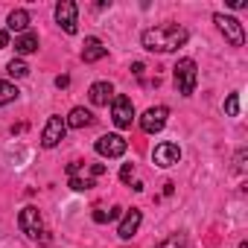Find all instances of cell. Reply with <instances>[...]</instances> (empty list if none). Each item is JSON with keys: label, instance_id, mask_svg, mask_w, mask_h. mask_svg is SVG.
<instances>
[{"label": "cell", "instance_id": "obj_27", "mask_svg": "<svg viewBox=\"0 0 248 248\" xmlns=\"http://www.w3.org/2000/svg\"><path fill=\"white\" fill-rule=\"evenodd\" d=\"M3 47H9V32L0 30V50H3Z\"/></svg>", "mask_w": 248, "mask_h": 248}, {"label": "cell", "instance_id": "obj_28", "mask_svg": "<svg viewBox=\"0 0 248 248\" xmlns=\"http://www.w3.org/2000/svg\"><path fill=\"white\" fill-rule=\"evenodd\" d=\"M120 216H123V207H111V210H108V222H111V219H120Z\"/></svg>", "mask_w": 248, "mask_h": 248}, {"label": "cell", "instance_id": "obj_18", "mask_svg": "<svg viewBox=\"0 0 248 248\" xmlns=\"http://www.w3.org/2000/svg\"><path fill=\"white\" fill-rule=\"evenodd\" d=\"M6 73H9L12 79H27V76H30V67H27L24 59H12V62L6 64Z\"/></svg>", "mask_w": 248, "mask_h": 248}, {"label": "cell", "instance_id": "obj_29", "mask_svg": "<svg viewBox=\"0 0 248 248\" xmlns=\"http://www.w3.org/2000/svg\"><path fill=\"white\" fill-rule=\"evenodd\" d=\"M67 85H70V76H59L56 79V88H67Z\"/></svg>", "mask_w": 248, "mask_h": 248}, {"label": "cell", "instance_id": "obj_10", "mask_svg": "<svg viewBox=\"0 0 248 248\" xmlns=\"http://www.w3.org/2000/svg\"><path fill=\"white\" fill-rule=\"evenodd\" d=\"M152 158H155V164H158V167L170 170V167H175V164L181 161V146H178V143H170V140H164V143H158V146H155Z\"/></svg>", "mask_w": 248, "mask_h": 248}, {"label": "cell", "instance_id": "obj_3", "mask_svg": "<svg viewBox=\"0 0 248 248\" xmlns=\"http://www.w3.org/2000/svg\"><path fill=\"white\" fill-rule=\"evenodd\" d=\"M111 120H114L117 129H132V123H135V102L126 93H117L111 99Z\"/></svg>", "mask_w": 248, "mask_h": 248}, {"label": "cell", "instance_id": "obj_25", "mask_svg": "<svg viewBox=\"0 0 248 248\" xmlns=\"http://www.w3.org/2000/svg\"><path fill=\"white\" fill-rule=\"evenodd\" d=\"M99 175H105V164H93L91 167V178H99Z\"/></svg>", "mask_w": 248, "mask_h": 248}, {"label": "cell", "instance_id": "obj_30", "mask_svg": "<svg viewBox=\"0 0 248 248\" xmlns=\"http://www.w3.org/2000/svg\"><path fill=\"white\" fill-rule=\"evenodd\" d=\"M228 6H231V9H242V6H245V0H231Z\"/></svg>", "mask_w": 248, "mask_h": 248}, {"label": "cell", "instance_id": "obj_31", "mask_svg": "<svg viewBox=\"0 0 248 248\" xmlns=\"http://www.w3.org/2000/svg\"><path fill=\"white\" fill-rule=\"evenodd\" d=\"M239 248H248V242H239Z\"/></svg>", "mask_w": 248, "mask_h": 248}, {"label": "cell", "instance_id": "obj_8", "mask_svg": "<svg viewBox=\"0 0 248 248\" xmlns=\"http://www.w3.org/2000/svg\"><path fill=\"white\" fill-rule=\"evenodd\" d=\"M167 117H170V108H167V105H152V108H146L143 117H140V129H143L146 135H158V132L167 126Z\"/></svg>", "mask_w": 248, "mask_h": 248}, {"label": "cell", "instance_id": "obj_9", "mask_svg": "<svg viewBox=\"0 0 248 248\" xmlns=\"http://www.w3.org/2000/svg\"><path fill=\"white\" fill-rule=\"evenodd\" d=\"M126 149H129V143L123 135H102L96 140V155H102V158H120V155H126Z\"/></svg>", "mask_w": 248, "mask_h": 248}, {"label": "cell", "instance_id": "obj_26", "mask_svg": "<svg viewBox=\"0 0 248 248\" xmlns=\"http://www.w3.org/2000/svg\"><path fill=\"white\" fill-rule=\"evenodd\" d=\"M79 170H82V161H70L67 164V175H76Z\"/></svg>", "mask_w": 248, "mask_h": 248}, {"label": "cell", "instance_id": "obj_20", "mask_svg": "<svg viewBox=\"0 0 248 248\" xmlns=\"http://www.w3.org/2000/svg\"><path fill=\"white\" fill-rule=\"evenodd\" d=\"M93 187V178H82V175H70V190H76V193H85V190H91Z\"/></svg>", "mask_w": 248, "mask_h": 248}, {"label": "cell", "instance_id": "obj_15", "mask_svg": "<svg viewBox=\"0 0 248 248\" xmlns=\"http://www.w3.org/2000/svg\"><path fill=\"white\" fill-rule=\"evenodd\" d=\"M64 123H67V129H88L91 123H93V114L88 111V108H82V105H76L67 117H64Z\"/></svg>", "mask_w": 248, "mask_h": 248}, {"label": "cell", "instance_id": "obj_24", "mask_svg": "<svg viewBox=\"0 0 248 248\" xmlns=\"http://www.w3.org/2000/svg\"><path fill=\"white\" fill-rule=\"evenodd\" d=\"M245 155H248L245 149H239V152H236V172H245Z\"/></svg>", "mask_w": 248, "mask_h": 248}, {"label": "cell", "instance_id": "obj_7", "mask_svg": "<svg viewBox=\"0 0 248 248\" xmlns=\"http://www.w3.org/2000/svg\"><path fill=\"white\" fill-rule=\"evenodd\" d=\"M64 135H67V123H64V117L53 114V117L47 120L44 132H41V146H44V149H56V146L64 140Z\"/></svg>", "mask_w": 248, "mask_h": 248}, {"label": "cell", "instance_id": "obj_6", "mask_svg": "<svg viewBox=\"0 0 248 248\" xmlns=\"http://www.w3.org/2000/svg\"><path fill=\"white\" fill-rule=\"evenodd\" d=\"M56 24L67 35L79 32V6L73 3V0H59V3H56Z\"/></svg>", "mask_w": 248, "mask_h": 248}, {"label": "cell", "instance_id": "obj_23", "mask_svg": "<svg viewBox=\"0 0 248 248\" xmlns=\"http://www.w3.org/2000/svg\"><path fill=\"white\" fill-rule=\"evenodd\" d=\"M93 222H96V225H105V222H108V210L93 207Z\"/></svg>", "mask_w": 248, "mask_h": 248}, {"label": "cell", "instance_id": "obj_2", "mask_svg": "<svg viewBox=\"0 0 248 248\" xmlns=\"http://www.w3.org/2000/svg\"><path fill=\"white\" fill-rule=\"evenodd\" d=\"M172 79L181 96H193L196 82H199V64L193 59H178V64L172 67Z\"/></svg>", "mask_w": 248, "mask_h": 248}, {"label": "cell", "instance_id": "obj_17", "mask_svg": "<svg viewBox=\"0 0 248 248\" xmlns=\"http://www.w3.org/2000/svg\"><path fill=\"white\" fill-rule=\"evenodd\" d=\"M18 96H21V91H18L12 82L0 79V108H3V105H9V102H15Z\"/></svg>", "mask_w": 248, "mask_h": 248}, {"label": "cell", "instance_id": "obj_16", "mask_svg": "<svg viewBox=\"0 0 248 248\" xmlns=\"http://www.w3.org/2000/svg\"><path fill=\"white\" fill-rule=\"evenodd\" d=\"M35 50H38V35H35V32H24V35L15 38V53H18V56H30V53H35Z\"/></svg>", "mask_w": 248, "mask_h": 248}, {"label": "cell", "instance_id": "obj_5", "mask_svg": "<svg viewBox=\"0 0 248 248\" xmlns=\"http://www.w3.org/2000/svg\"><path fill=\"white\" fill-rule=\"evenodd\" d=\"M18 225H21V231L30 236V239H41V242H47L50 236L44 233V225H41V213H38V207H24L21 210V216H18Z\"/></svg>", "mask_w": 248, "mask_h": 248}, {"label": "cell", "instance_id": "obj_13", "mask_svg": "<svg viewBox=\"0 0 248 248\" xmlns=\"http://www.w3.org/2000/svg\"><path fill=\"white\" fill-rule=\"evenodd\" d=\"M6 32H18V35L30 32V12L27 9H12L9 18H6Z\"/></svg>", "mask_w": 248, "mask_h": 248}, {"label": "cell", "instance_id": "obj_22", "mask_svg": "<svg viewBox=\"0 0 248 248\" xmlns=\"http://www.w3.org/2000/svg\"><path fill=\"white\" fill-rule=\"evenodd\" d=\"M135 178V164H123V170H120V181L123 184H129Z\"/></svg>", "mask_w": 248, "mask_h": 248}, {"label": "cell", "instance_id": "obj_1", "mask_svg": "<svg viewBox=\"0 0 248 248\" xmlns=\"http://www.w3.org/2000/svg\"><path fill=\"white\" fill-rule=\"evenodd\" d=\"M190 41V32L178 24H164V27H152L140 35V44L149 53H175Z\"/></svg>", "mask_w": 248, "mask_h": 248}, {"label": "cell", "instance_id": "obj_11", "mask_svg": "<svg viewBox=\"0 0 248 248\" xmlns=\"http://www.w3.org/2000/svg\"><path fill=\"white\" fill-rule=\"evenodd\" d=\"M140 222H143V213H140L138 207H132L126 216H123V222H120V228H117V236H120V239H132V236L138 233Z\"/></svg>", "mask_w": 248, "mask_h": 248}, {"label": "cell", "instance_id": "obj_12", "mask_svg": "<svg viewBox=\"0 0 248 248\" xmlns=\"http://www.w3.org/2000/svg\"><path fill=\"white\" fill-rule=\"evenodd\" d=\"M105 56H108V47H105L99 38H85V47H82V62H85V64L102 62Z\"/></svg>", "mask_w": 248, "mask_h": 248}, {"label": "cell", "instance_id": "obj_14", "mask_svg": "<svg viewBox=\"0 0 248 248\" xmlns=\"http://www.w3.org/2000/svg\"><path fill=\"white\" fill-rule=\"evenodd\" d=\"M111 96H114V85H111V82H93L91 91H88L91 105H108Z\"/></svg>", "mask_w": 248, "mask_h": 248}, {"label": "cell", "instance_id": "obj_4", "mask_svg": "<svg viewBox=\"0 0 248 248\" xmlns=\"http://www.w3.org/2000/svg\"><path fill=\"white\" fill-rule=\"evenodd\" d=\"M213 24H216V30L225 35V41H228L231 47H242V44H245V30H242V24H239L236 18L216 12V15H213Z\"/></svg>", "mask_w": 248, "mask_h": 248}, {"label": "cell", "instance_id": "obj_21", "mask_svg": "<svg viewBox=\"0 0 248 248\" xmlns=\"http://www.w3.org/2000/svg\"><path fill=\"white\" fill-rule=\"evenodd\" d=\"M225 114H228V117H236V114H239V93H231V96L225 99Z\"/></svg>", "mask_w": 248, "mask_h": 248}, {"label": "cell", "instance_id": "obj_19", "mask_svg": "<svg viewBox=\"0 0 248 248\" xmlns=\"http://www.w3.org/2000/svg\"><path fill=\"white\" fill-rule=\"evenodd\" d=\"M155 248H187V236H184V233H172V236H167L164 242H158Z\"/></svg>", "mask_w": 248, "mask_h": 248}]
</instances>
